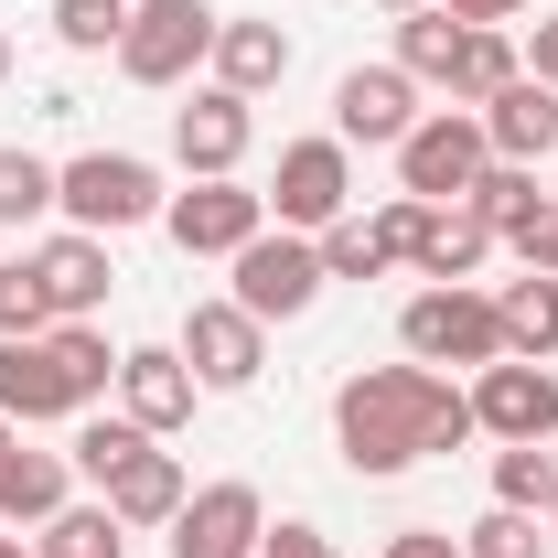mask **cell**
<instances>
[{
	"mask_svg": "<svg viewBox=\"0 0 558 558\" xmlns=\"http://www.w3.org/2000/svg\"><path fill=\"white\" fill-rule=\"evenodd\" d=\"M33 279H44V301H54V323H97L108 312V236H86V226H65V236H44L33 247Z\"/></svg>",
	"mask_w": 558,
	"mask_h": 558,
	"instance_id": "14",
	"label": "cell"
},
{
	"mask_svg": "<svg viewBox=\"0 0 558 558\" xmlns=\"http://www.w3.org/2000/svg\"><path fill=\"white\" fill-rule=\"evenodd\" d=\"M494 312H505V354H537V365L558 354V279H548V269L505 279V290H494Z\"/></svg>",
	"mask_w": 558,
	"mask_h": 558,
	"instance_id": "24",
	"label": "cell"
},
{
	"mask_svg": "<svg viewBox=\"0 0 558 558\" xmlns=\"http://www.w3.org/2000/svg\"><path fill=\"white\" fill-rule=\"evenodd\" d=\"M11 462H22V418H0V484H11Z\"/></svg>",
	"mask_w": 558,
	"mask_h": 558,
	"instance_id": "41",
	"label": "cell"
},
{
	"mask_svg": "<svg viewBox=\"0 0 558 558\" xmlns=\"http://www.w3.org/2000/svg\"><path fill=\"white\" fill-rule=\"evenodd\" d=\"M226 269H236V290H226V301H236V312H258V323H301V312L323 301V247H312V236H290V226L247 236Z\"/></svg>",
	"mask_w": 558,
	"mask_h": 558,
	"instance_id": "6",
	"label": "cell"
},
{
	"mask_svg": "<svg viewBox=\"0 0 558 558\" xmlns=\"http://www.w3.org/2000/svg\"><path fill=\"white\" fill-rule=\"evenodd\" d=\"M269 215L290 226V236H323L333 215H354V161L344 140H290L269 172Z\"/></svg>",
	"mask_w": 558,
	"mask_h": 558,
	"instance_id": "7",
	"label": "cell"
},
{
	"mask_svg": "<svg viewBox=\"0 0 558 558\" xmlns=\"http://www.w3.org/2000/svg\"><path fill=\"white\" fill-rule=\"evenodd\" d=\"M44 354H54V376H65L75 418H86L108 387H119V354H108V333H97V323H54V333H44Z\"/></svg>",
	"mask_w": 558,
	"mask_h": 558,
	"instance_id": "23",
	"label": "cell"
},
{
	"mask_svg": "<svg viewBox=\"0 0 558 558\" xmlns=\"http://www.w3.org/2000/svg\"><path fill=\"white\" fill-rule=\"evenodd\" d=\"M418 130V75L409 65H354L344 86H333V140H365V150H398V140Z\"/></svg>",
	"mask_w": 558,
	"mask_h": 558,
	"instance_id": "12",
	"label": "cell"
},
{
	"mask_svg": "<svg viewBox=\"0 0 558 558\" xmlns=\"http://www.w3.org/2000/svg\"><path fill=\"white\" fill-rule=\"evenodd\" d=\"M462 205H473V215H484V226H494V236L515 247V236H526V226L548 215V194H537V161H484Z\"/></svg>",
	"mask_w": 558,
	"mask_h": 558,
	"instance_id": "21",
	"label": "cell"
},
{
	"mask_svg": "<svg viewBox=\"0 0 558 558\" xmlns=\"http://www.w3.org/2000/svg\"><path fill=\"white\" fill-rule=\"evenodd\" d=\"M548 537H558V494H548Z\"/></svg>",
	"mask_w": 558,
	"mask_h": 558,
	"instance_id": "45",
	"label": "cell"
},
{
	"mask_svg": "<svg viewBox=\"0 0 558 558\" xmlns=\"http://www.w3.org/2000/svg\"><path fill=\"white\" fill-rule=\"evenodd\" d=\"M515 258H526V269H548V279H558V205L537 215V226H526V236H515Z\"/></svg>",
	"mask_w": 558,
	"mask_h": 558,
	"instance_id": "37",
	"label": "cell"
},
{
	"mask_svg": "<svg viewBox=\"0 0 558 558\" xmlns=\"http://www.w3.org/2000/svg\"><path fill=\"white\" fill-rule=\"evenodd\" d=\"M418 226H429V205H418V194H398V205L376 215V236H387V258H398V269L418 258Z\"/></svg>",
	"mask_w": 558,
	"mask_h": 558,
	"instance_id": "35",
	"label": "cell"
},
{
	"mask_svg": "<svg viewBox=\"0 0 558 558\" xmlns=\"http://www.w3.org/2000/svg\"><path fill=\"white\" fill-rule=\"evenodd\" d=\"M183 494H194V484H183V462H172L161 440H140L130 462L97 484V505H108L119 526H172V515H183Z\"/></svg>",
	"mask_w": 558,
	"mask_h": 558,
	"instance_id": "16",
	"label": "cell"
},
{
	"mask_svg": "<svg viewBox=\"0 0 558 558\" xmlns=\"http://www.w3.org/2000/svg\"><path fill=\"white\" fill-rule=\"evenodd\" d=\"M462 440H484V429H473V398L440 365H365V376L333 387V451H344L365 484L409 473L429 451H462Z\"/></svg>",
	"mask_w": 558,
	"mask_h": 558,
	"instance_id": "1",
	"label": "cell"
},
{
	"mask_svg": "<svg viewBox=\"0 0 558 558\" xmlns=\"http://www.w3.org/2000/svg\"><path fill=\"white\" fill-rule=\"evenodd\" d=\"M279 75H290V33L279 22H226L215 33V86L226 97H269Z\"/></svg>",
	"mask_w": 558,
	"mask_h": 558,
	"instance_id": "18",
	"label": "cell"
},
{
	"mask_svg": "<svg viewBox=\"0 0 558 558\" xmlns=\"http://www.w3.org/2000/svg\"><path fill=\"white\" fill-rule=\"evenodd\" d=\"M161 226H172L183 258H236L247 236H269V194H247L236 172H215V183H194V194H172Z\"/></svg>",
	"mask_w": 558,
	"mask_h": 558,
	"instance_id": "10",
	"label": "cell"
},
{
	"mask_svg": "<svg viewBox=\"0 0 558 558\" xmlns=\"http://www.w3.org/2000/svg\"><path fill=\"white\" fill-rule=\"evenodd\" d=\"M33 333H54V301H44L33 258H11L0 269V344H33Z\"/></svg>",
	"mask_w": 558,
	"mask_h": 558,
	"instance_id": "33",
	"label": "cell"
},
{
	"mask_svg": "<svg viewBox=\"0 0 558 558\" xmlns=\"http://www.w3.org/2000/svg\"><path fill=\"white\" fill-rule=\"evenodd\" d=\"M462 33H473V22H451L440 0H429V11H398V65H409L418 86H451V65H462Z\"/></svg>",
	"mask_w": 558,
	"mask_h": 558,
	"instance_id": "26",
	"label": "cell"
},
{
	"mask_svg": "<svg viewBox=\"0 0 558 558\" xmlns=\"http://www.w3.org/2000/svg\"><path fill=\"white\" fill-rule=\"evenodd\" d=\"M130 33V0H54V44L65 54H119Z\"/></svg>",
	"mask_w": 558,
	"mask_h": 558,
	"instance_id": "32",
	"label": "cell"
},
{
	"mask_svg": "<svg viewBox=\"0 0 558 558\" xmlns=\"http://www.w3.org/2000/svg\"><path fill=\"white\" fill-rule=\"evenodd\" d=\"M387 558H462V537H440V526H398Z\"/></svg>",
	"mask_w": 558,
	"mask_h": 558,
	"instance_id": "38",
	"label": "cell"
},
{
	"mask_svg": "<svg viewBox=\"0 0 558 558\" xmlns=\"http://www.w3.org/2000/svg\"><path fill=\"white\" fill-rule=\"evenodd\" d=\"M247 140H258V97H226V86H194L183 108H172V161L215 183V172H236L247 161Z\"/></svg>",
	"mask_w": 558,
	"mask_h": 558,
	"instance_id": "11",
	"label": "cell"
},
{
	"mask_svg": "<svg viewBox=\"0 0 558 558\" xmlns=\"http://www.w3.org/2000/svg\"><path fill=\"white\" fill-rule=\"evenodd\" d=\"M473 429L484 440H548L558 429V376L537 365V354H494V365H473Z\"/></svg>",
	"mask_w": 558,
	"mask_h": 558,
	"instance_id": "9",
	"label": "cell"
},
{
	"mask_svg": "<svg viewBox=\"0 0 558 558\" xmlns=\"http://www.w3.org/2000/svg\"><path fill=\"white\" fill-rule=\"evenodd\" d=\"M0 558H33V548H22V537H11V526H0Z\"/></svg>",
	"mask_w": 558,
	"mask_h": 558,
	"instance_id": "42",
	"label": "cell"
},
{
	"mask_svg": "<svg viewBox=\"0 0 558 558\" xmlns=\"http://www.w3.org/2000/svg\"><path fill=\"white\" fill-rule=\"evenodd\" d=\"M215 33H226L215 0H130L119 75H130V86H183L194 65H215Z\"/></svg>",
	"mask_w": 558,
	"mask_h": 558,
	"instance_id": "4",
	"label": "cell"
},
{
	"mask_svg": "<svg viewBox=\"0 0 558 558\" xmlns=\"http://www.w3.org/2000/svg\"><path fill=\"white\" fill-rule=\"evenodd\" d=\"M0 86H11V33H0Z\"/></svg>",
	"mask_w": 558,
	"mask_h": 558,
	"instance_id": "43",
	"label": "cell"
},
{
	"mask_svg": "<svg viewBox=\"0 0 558 558\" xmlns=\"http://www.w3.org/2000/svg\"><path fill=\"white\" fill-rule=\"evenodd\" d=\"M194 398H205V387H194V365H183L172 344H130V354H119V418H140L150 440H161V429H183Z\"/></svg>",
	"mask_w": 558,
	"mask_h": 558,
	"instance_id": "15",
	"label": "cell"
},
{
	"mask_svg": "<svg viewBox=\"0 0 558 558\" xmlns=\"http://www.w3.org/2000/svg\"><path fill=\"white\" fill-rule=\"evenodd\" d=\"M65 484H75L65 451H22L11 484H0V526H54V515H65Z\"/></svg>",
	"mask_w": 558,
	"mask_h": 558,
	"instance_id": "25",
	"label": "cell"
},
{
	"mask_svg": "<svg viewBox=\"0 0 558 558\" xmlns=\"http://www.w3.org/2000/svg\"><path fill=\"white\" fill-rule=\"evenodd\" d=\"M119 537H130V526H119L108 505H65V515H54V526L33 537V558H130Z\"/></svg>",
	"mask_w": 558,
	"mask_h": 558,
	"instance_id": "29",
	"label": "cell"
},
{
	"mask_svg": "<svg viewBox=\"0 0 558 558\" xmlns=\"http://www.w3.org/2000/svg\"><path fill=\"white\" fill-rule=\"evenodd\" d=\"M515 75H526V44H515L505 22H473V33H462V65H451V97L484 108V97H505Z\"/></svg>",
	"mask_w": 558,
	"mask_h": 558,
	"instance_id": "22",
	"label": "cell"
},
{
	"mask_svg": "<svg viewBox=\"0 0 558 558\" xmlns=\"http://www.w3.org/2000/svg\"><path fill=\"white\" fill-rule=\"evenodd\" d=\"M494 247H505V236H494L473 205H429V226H418V258H409V269H418V279H473Z\"/></svg>",
	"mask_w": 558,
	"mask_h": 558,
	"instance_id": "19",
	"label": "cell"
},
{
	"mask_svg": "<svg viewBox=\"0 0 558 558\" xmlns=\"http://www.w3.org/2000/svg\"><path fill=\"white\" fill-rule=\"evenodd\" d=\"M526 75H537V86H558V11L526 33Z\"/></svg>",
	"mask_w": 558,
	"mask_h": 558,
	"instance_id": "39",
	"label": "cell"
},
{
	"mask_svg": "<svg viewBox=\"0 0 558 558\" xmlns=\"http://www.w3.org/2000/svg\"><path fill=\"white\" fill-rule=\"evenodd\" d=\"M473 119H484L494 161H548V150H558V86H537V75H515V86H505V97H484Z\"/></svg>",
	"mask_w": 558,
	"mask_h": 558,
	"instance_id": "17",
	"label": "cell"
},
{
	"mask_svg": "<svg viewBox=\"0 0 558 558\" xmlns=\"http://www.w3.org/2000/svg\"><path fill=\"white\" fill-rule=\"evenodd\" d=\"M484 161H494V140H484L473 108H429V119L398 140V194H418V205H462Z\"/></svg>",
	"mask_w": 558,
	"mask_h": 558,
	"instance_id": "5",
	"label": "cell"
},
{
	"mask_svg": "<svg viewBox=\"0 0 558 558\" xmlns=\"http://www.w3.org/2000/svg\"><path fill=\"white\" fill-rule=\"evenodd\" d=\"M258 558H333V537H323V526H301V515H290V526H269V537H258Z\"/></svg>",
	"mask_w": 558,
	"mask_h": 558,
	"instance_id": "36",
	"label": "cell"
},
{
	"mask_svg": "<svg viewBox=\"0 0 558 558\" xmlns=\"http://www.w3.org/2000/svg\"><path fill=\"white\" fill-rule=\"evenodd\" d=\"M376 11H429V0H376Z\"/></svg>",
	"mask_w": 558,
	"mask_h": 558,
	"instance_id": "44",
	"label": "cell"
},
{
	"mask_svg": "<svg viewBox=\"0 0 558 558\" xmlns=\"http://www.w3.org/2000/svg\"><path fill=\"white\" fill-rule=\"evenodd\" d=\"M312 247H323V279H387V269H398L387 236H376V215H333Z\"/></svg>",
	"mask_w": 558,
	"mask_h": 558,
	"instance_id": "28",
	"label": "cell"
},
{
	"mask_svg": "<svg viewBox=\"0 0 558 558\" xmlns=\"http://www.w3.org/2000/svg\"><path fill=\"white\" fill-rule=\"evenodd\" d=\"M140 440H150L140 418H97V409H86V418H75V451H65V462H75V473H86V484H108V473L130 462Z\"/></svg>",
	"mask_w": 558,
	"mask_h": 558,
	"instance_id": "31",
	"label": "cell"
},
{
	"mask_svg": "<svg viewBox=\"0 0 558 558\" xmlns=\"http://www.w3.org/2000/svg\"><path fill=\"white\" fill-rule=\"evenodd\" d=\"M398 344H409V365H494L505 354V312H494V290H473V279H429L409 312H398Z\"/></svg>",
	"mask_w": 558,
	"mask_h": 558,
	"instance_id": "3",
	"label": "cell"
},
{
	"mask_svg": "<svg viewBox=\"0 0 558 558\" xmlns=\"http://www.w3.org/2000/svg\"><path fill=\"white\" fill-rule=\"evenodd\" d=\"M440 11H451V22H515L526 0H440Z\"/></svg>",
	"mask_w": 558,
	"mask_h": 558,
	"instance_id": "40",
	"label": "cell"
},
{
	"mask_svg": "<svg viewBox=\"0 0 558 558\" xmlns=\"http://www.w3.org/2000/svg\"><path fill=\"white\" fill-rule=\"evenodd\" d=\"M548 494H558V462H548V440H505V451H494V505L537 515Z\"/></svg>",
	"mask_w": 558,
	"mask_h": 558,
	"instance_id": "30",
	"label": "cell"
},
{
	"mask_svg": "<svg viewBox=\"0 0 558 558\" xmlns=\"http://www.w3.org/2000/svg\"><path fill=\"white\" fill-rule=\"evenodd\" d=\"M172 354L194 365V387L236 398V387H258V365H269V323H258V312H236V301H194Z\"/></svg>",
	"mask_w": 558,
	"mask_h": 558,
	"instance_id": "8",
	"label": "cell"
},
{
	"mask_svg": "<svg viewBox=\"0 0 558 558\" xmlns=\"http://www.w3.org/2000/svg\"><path fill=\"white\" fill-rule=\"evenodd\" d=\"M161 205H172V194H161V172H150L140 150H75V161H54V215L86 226V236L150 226Z\"/></svg>",
	"mask_w": 558,
	"mask_h": 558,
	"instance_id": "2",
	"label": "cell"
},
{
	"mask_svg": "<svg viewBox=\"0 0 558 558\" xmlns=\"http://www.w3.org/2000/svg\"><path fill=\"white\" fill-rule=\"evenodd\" d=\"M0 418H75V398H65V376H54V354H44V333L33 344H0Z\"/></svg>",
	"mask_w": 558,
	"mask_h": 558,
	"instance_id": "20",
	"label": "cell"
},
{
	"mask_svg": "<svg viewBox=\"0 0 558 558\" xmlns=\"http://www.w3.org/2000/svg\"><path fill=\"white\" fill-rule=\"evenodd\" d=\"M537 548H548V537H537V515H515V505H494L484 526L462 537V558H537Z\"/></svg>",
	"mask_w": 558,
	"mask_h": 558,
	"instance_id": "34",
	"label": "cell"
},
{
	"mask_svg": "<svg viewBox=\"0 0 558 558\" xmlns=\"http://www.w3.org/2000/svg\"><path fill=\"white\" fill-rule=\"evenodd\" d=\"M44 215H54V161L0 140V226H44Z\"/></svg>",
	"mask_w": 558,
	"mask_h": 558,
	"instance_id": "27",
	"label": "cell"
},
{
	"mask_svg": "<svg viewBox=\"0 0 558 558\" xmlns=\"http://www.w3.org/2000/svg\"><path fill=\"white\" fill-rule=\"evenodd\" d=\"M258 537H269L258 484H205V494H183V515H172V558H258Z\"/></svg>",
	"mask_w": 558,
	"mask_h": 558,
	"instance_id": "13",
	"label": "cell"
}]
</instances>
